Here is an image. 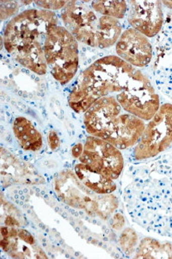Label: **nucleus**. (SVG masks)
Returning <instances> with one entry per match:
<instances>
[{
	"mask_svg": "<svg viewBox=\"0 0 172 259\" xmlns=\"http://www.w3.org/2000/svg\"><path fill=\"white\" fill-rule=\"evenodd\" d=\"M121 245L126 252L133 251L135 244L137 243V235L134 233V231L131 229H127L123 232L120 239Z\"/></svg>",
	"mask_w": 172,
	"mask_h": 259,
	"instance_id": "20",
	"label": "nucleus"
},
{
	"mask_svg": "<svg viewBox=\"0 0 172 259\" xmlns=\"http://www.w3.org/2000/svg\"><path fill=\"white\" fill-rule=\"evenodd\" d=\"M74 172L79 181L88 189L96 194H108L117 189L114 180L91 170L82 162L78 163L74 168Z\"/></svg>",
	"mask_w": 172,
	"mask_h": 259,
	"instance_id": "16",
	"label": "nucleus"
},
{
	"mask_svg": "<svg viewBox=\"0 0 172 259\" xmlns=\"http://www.w3.org/2000/svg\"><path fill=\"white\" fill-rule=\"evenodd\" d=\"M145 128L144 120L123 111L112 118L100 139L108 142L119 150H124L137 145Z\"/></svg>",
	"mask_w": 172,
	"mask_h": 259,
	"instance_id": "9",
	"label": "nucleus"
},
{
	"mask_svg": "<svg viewBox=\"0 0 172 259\" xmlns=\"http://www.w3.org/2000/svg\"><path fill=\"white\" fill-rule=\"evenodd\" d=\"M43 50L53 78L62 85L73 80L79 68V45L66 27L58 24L49 27Z\"/></svg>",
	"mask_w": 172,
	"mask_h": 259,
	"instance_id": "5",
	"label": "nucleus"
},
{
	"mask_svg": "<svg viewBox=\"0 0 172 259\" xmlns=\"http://www.w3.org/2000/svg\"><path fill=\"white\" fill-rule=\"evenodd\" d=\"M1 180L4 185H35L44 183L43 178L33 166L18 159L1 148Z\"/></svg>",
	"mask_w": 172,
	"mask_h": 259,
	"instance_id": "13",
	"label": "nucleus"
},
{
	"mask_svg": "<svg viewBox=\"0 0 172 259\" xmlns=\"http://www.w3.org/2000/svg\"><path fill=\"white\" fill-rule=\"evenodd\" d=\"M172 144V105L159 107L149 122L134 149L137 160L148 159L158 156Z\"/></svg>",
	"mask_w": 172,
	"mask_h": 259,
	"instance_id": "7",
	"label": "nucleus"
},
{
	"mask_svg": "<svg viewBox=\"0 0 172 259\" xmlns=\"http://www.w3.org/2000/svg\"><path fill=\"white\" fill-rule=\"evenodd\" d=\"M0 245L14 258H47L31 233L20 227H1Z\"/></svg>",
	"mask_w": 172,
	"mask_h": 259,
	"instance_id": "12",
	"label": "nucleus"
},
{
	"mask_svg": "<svg viewBox=\"0 0 172 259\" xmlns=\"http://www.w3.org/2000/svg\"><path fill=\"white\" fill-rule=\"evenodd\" d=\"M123 111L117 97L114 96H106L96 100L84 116V123L87 133L100 139L111 119Z\"/></svg>",
	"mask_w": 172,
	"mask_h": 259,
	"instance_id": "14",
	"label": "nucleus"
},
{
	"mask_svg": "<svg viewBox=\"0 0 172 259\" xmlns=\"http://www.w3.org/2000/svg\"><path fill=\"white\" fill-rule=\"evenodd\" d=\"M53 189L60 200L64 203L100 218H107L118 205L116 196L91 191L71 169H65L56 175L53 180Z\"/></svg>",
	"mask_w": 172,
	"mask_h": 259,
	"instance_id": "4",
	"label": "nucleus"
},
{
	"mask_svg": "<svg viewBox=\"0 0 172 259\" xmlns=\"http://www.w3.org/2000/svg\"><path fill=\"white\" fill-rule=\"evenodd\" d=\"M16 139L22 149L27 151H38L43 145L42 136L31 121L24 117H18L12 124Z\"/></svg>",
	"mask_w": 172,
	"mask_h": 259,
	"instance_id": "15",
	"label": "nucleus"
},
{
	"mask_svg": "<svg viewBox=\"0 0 172 259\" xmlns=\"http://www.w3.org/2000/svg\"><path fill=\"white\" fill-rule=\"evenodd\" d=\"M117 100L125 112L144 121L151 120L160 107L159 97L152 83L136 68L125 89L117 95Z\"/></svg>",
	"mask_w": 172,
	"mask_h": 259,
	"instance_id": "6",
	"label": "nucleus"
},
{
	"mask_svg": "<svg viewBox=\"0 0 172 259\" xmlns=\"http://www.w3.org/2000/svg\"><path fill=\"white\" fill-rule=\"evenodd\" d=\"M0 16L1 19L5 20L6 18L14 15L18 11V6L17 2L13 1H1L0 2Z\"/></svg>",
	"mask_w": 172,
	"mask_h": 259,
	"instance_id": "21",
	"label": "nucleus"
},
{
	"mask_svg": "<svg viewBox=\"0 0 172 259\" xmlns=\"http://www.w3.org/2000/svg\"><path fill=\"white\" fill-rule=\"evenodd\" d=\"M116 51L121 59L137 68L146 67L152 61V47L148 37L133 28L122 33Z\"/></svg>",
	"mask_w": 172,
	"mask_h": 259,
	"instance_id": "11",
	"label": "nucleus"
},
{
	"mask_svg": "<svg viewBox=\"0 0 172 259\" xmlns=\"http://www.w3.org/2000/svg\"><path fill=\"white\" fill-rule=\"evenodd\" d=\"M91 7L100 15L122 19L128 11L126 1H92Z\"/></svg>",
	"mask_w": 172,
	"mask_h": 259,
	"instance_id": "18",
	"label": "nucleus"
},
{
	"mask_svg": "<svg viewBox=\"0 0 172 259\" xmlns=\"http://www.w3.org/2000/svg\"><path fill=\"white\" fill-rule=\"evenodd\" d=\"M33 3L46 11L60 10L64 8L68 4V1H34Z\"/></svg>",
	"mask_w": 172,
	"mask_h": 259,
	"instance_id": "22",
	"label": "nucleus"
},
{
	"mask_svg": "<svg viewBox=\"0 0 172 259\" xmlns=\"http://www.w3.org/2000/svg\"><path fill=\"white\" fill-rule=\"evenodd\" d=\"M137 258H172V245L152 239H143L139 246Z\"/></svg>",
	"mask_w": 172,
	"mask_h": 259,
	"instance_id": "17",
	"label": "nucleus"
},
{
	"mask_svg": "<svg viewBox=\"0 0 172 259\" xmlns=\"http://www.w3.org/2000/svg\"><path fill=\"white\" fill-rule=\"evenodd\" d=\"M83 150H84V146L82 144H77L76 145H74L72 150V154L74 158H79L81 156L82 153H83Z\"/></svg>",
	"mask_w": 172,
	"mask_h": 259,
	"instance_id": "24",
	"label": "nucleus"
},
{
	"mask_svg": "<svg viewBox=\"0 0 172 259\" xmlns=\"http://www.w3.org/2000/svg\"><path fill=\"white\" fill-rule=\"evenodd\" d=\"M85 1H70L62 10V21L77 41L94 48L107 49L117 44L122 25L116 18L96 13Z\"/></svg>",
	"mask_w": 172,
	"mask_h": 259,
	"instance_id": "2",
	"label": "nucleus"
},
{
	"mask_svg": "<svg viewBox=\"0 0 172 259\" xmlns=\"http://www.w3.org/2000/svg\"><path fill=\"white\" fill-rule=\"evenodd\" d=\"M79 161L86 167L112 180H117L123 172L124 159L118 148L103 139L88 137Z\"/></svg>",
	"mask_w": 172,
	"mask_h": 259,
	"instance_id": "8",
	"label": "nucleus"
},
{
	"mask_svg": "<svg viewBox=\"0 0 172 259\" xmlns=\"http://www.w3.org/2000/svg\"><path fill=\"white\" fill-rule=\"evenodd\" d=\"M58 24L55 13L46 10H27L6 24L3 45L12 56L21 50L43 48L47 30Z\"/></svg>",
	"mask_w": 172,
	"mask_h": 259,
	"instance_id": "3",
	"label": "nucleus"
},
{
	"mask_svg": "<svg viewBox=\"0 0 172 259\" xmlns=\"http://www.w3.org/2000/svg\"><path fill=\"white\" fill-rule=\"evenodd\" d=\"M1 221L6 227H21L24 219L13 205L1 200Z\"/></svg>",
	"mask_w": 172,
	"mask_h": 259,
	"instance_id": "19",
	"label": "nucleus"
},
{
	"mask_svg": "<svg viewBox=\"0 0 172 259\" xmlns=\"http://www.w3.org/2000/svg\"><path fill=\"white\" fill-rule=\"evenodd\" d=\"M135 68L119 56L98 59L86 68L71 92L68 103L78 113H85L96 100L125 89Z\"/></svg>",
	"mask_w": 172,
	"mask_h": 259,
	"instance_id": "1",
	"label": "nucleus"
},
{
	"mask_svg": "<svg viewBox=\"0 0 172 259\" xmlns=\"http://www.w3.org/2000/svg\"><path fill=\"white\" fill-rule=\"evenodd\" d=\"M128 21L133 29L153 37L160 31L163 14L160 1H129Z\"/></svg>",
	"mask_w": 172,
	"mask_h": 259,
	"instance_id": "10",
	"label": "nucleus"
},
{
	"mask_svg": "<svg viewBox=\"0 0 172 259\" xmlns=\"http://www.w3.org/2000/svg\"><path fill=\"white\" fill-rule=\"evenodd\" d=\"M120 216H121V214H116L114 220H113V224H112L113 227L117 230L121 229L123 227V224H124V219H123V215H122L121 219H119Z\"/></svg>",
	"mask_w": 172,
	"mask_h": 259,
	"instance_id": "25",
	"label": "nucleus"
},
{
	"mask_svg": "<svg viewBox=\"0 0 172 259\" xmlns=\"http://www.w3.org/2000/svg\"><path fill=\"white\" fill-rule=\"evenodd\" d=\"M47 143L49 145L50 149L52 150H55L60 146V139L56 133L55 131H50L47 135Z\"/></svg>",
	"mask_w": 172,
	"mask_h": 259,
	"instance_id": "23",
	"label": "nucleus"
}]
</instances>
